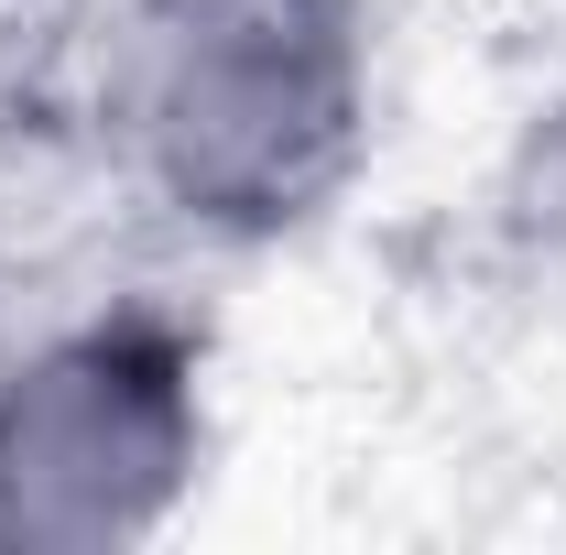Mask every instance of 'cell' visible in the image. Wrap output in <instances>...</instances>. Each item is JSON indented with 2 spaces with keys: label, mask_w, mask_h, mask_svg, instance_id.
<instances>
[{
  "label": "cell",
  "mask_w": 566,
  "mask_h": 555,
  "mask_svg": "<svg viewBox=\"0 0 566 555\" xmlns=\"http://www.w3.org/2000/svg\"><path fill=\"white\" fill-rule=\"evenodd\" d=\"M208 458L197 338L153 305L44 327L0 359V534L22 545H132Z\"/></svg>",
  "instance_id": "1"
},
{
  "label": "cell",
  "mask_w": 566,
  "mask_h": 555,
  "mask_svg": "<svg viewBox=\"0 0 566 555\" xmlns=\"http://www.w3.org/2000/svg\"><path fill=\"white\" fill-rule=\"evenodd\" d=\"M491 262L545 327H566V87L512 132L491 175Z\"/></svg>",
  "instance_id": "2"
}]
</instances>
